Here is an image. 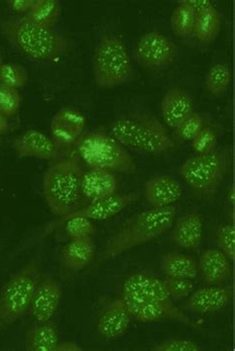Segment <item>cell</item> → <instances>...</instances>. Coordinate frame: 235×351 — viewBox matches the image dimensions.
<instances>
[{
	"instance_id": "obj_1",
	"label": "cell",
	"mask_w": 235,
	"mask_h": 351,
	"mask_svg": "<svg viewBox=\"0 0 235 351\" xmlns=\"http://www.w3.org/2000/svg\"><path fill=\"white\" fill-rule=\"evenodd\" d=\"M84 171L77 152L63 154L59 147L49 162L43 176V193L49 210L55 216L63 218L80 207Z\"/></svg>"
},
{
	"instance_id": "obj_2",
	"label": "cell",
	"mask_w": 235,
	"mask_h": 351,
	"mask_svg": "<svg viewBox=\"0 0 235 351\" xmlns=\"http://www.w3.org/2000/svg\"><path fill=\"white\" fill-rule=\"evenodd\" d=\"M0 30L13 48L34 62H57L68 51V41L64 36L54 29L38 25L26 16L3 20Z\"/></svg>"
},
{
	"instance_id": "obj_3",
	"label": "cell",
	"mask_w": 235,
	"mask_h": 351,
	"mask_svg": "<svg viewBox=\"0 0 235 351\" xmlns=\"http://www.w3.org/2000/svg\"><path fill=\"white\" fill-rule=\"evenodd\" d=\"M176 215L177 208L170 206L151 208L131 217L107 241L98 263H104L160 238L173 225Z\"/></svg>"
},
{
	"instance_id": "obj_4",
	"label": "cell",
	"mask_w": 235,
	"mask_h": 351,
	"mask_svg": "<svg viewBox=\"0 0 235 351\" xmlns=\"http://www.w3.org/2000/svg\"><path fill=\"white\" fill-rule=\"evenodd\" d=\"M111 131V136L123 147L150 156H166L176 147L164 125L150 114H125L114 121Z\"/></svg>"
},
{
	"instance_id": "obj_5",
	"label": "cell",
	"mask_w": 235,
	"mask_h": 351,
	"mask_svg": "<svg viewBox=\"0 0 235 351\" xmlns=\"http://www.w3.org/2000/svg\"><path fill=\"white\" fill-rule=\"evenodd\" d=\"M232 162L230 149H216L212 153L187 158L179 169V174L194 198L209 201L218 195Z\"/></svg>"
},
{
	"instance_id": "obj_6",
	"label": "cell",
	"mask_w": 235,
	"mask_h": 351,
	"mask_svg": "<svg viewBox=\"0 0 235 351\" xmlns=\"http://www.w3.org/2000/svg\"><path fill=\"white\" fill-rule=\"evenodd\" d=\"M80 162L89 169H100L114 173H134L137 167L131 154L116 138L104 132L84 134L76 144Z\"/></svg>"
},
{
	"instance_id": "obj_7",
	"label": "cell",
	"mask_w": 235,
	"mask_h": 351,
	"mask_svg": "<svg viewBox=\"0 0 235 351\" xmlns=\"http://www.w3.org/2000/svg\"><path fill=\"white\" fill-rule=\"evenodd\" d=\"M93 69L98 88H115L131 82L133 69L122 37L107 33L98 40L93 51Z\"/></svg>"
},
{
	"instance_id": "obj_8",
	"label": "cell",
	"mask_w": 235,
	"mask_h": 351,
	"mask_svg": "<svg viewBox=\"0 0 235 351\" xmlns=\"http://www.w3.org/2000/svg\"><path fill=\"white\" fill-rule=\"evenodd\" d=\"M40 278L38 259H32L13 274L0 289V332L19 321L30 308Z\"/></svg>"
},
{
	"instance_id": "obj_9",
	"label": "cell",
	"mask_w": 235,
	"mask_h": 351,
	"mask_svg": "<svg viewBox=\"0 0 235 351\" xmlns=\"http://www.w3.org/2000/svg\"><path fill=\"white\" fill-rule=\"evenodd\" d=\"M134 53L138 64L143 69L159 71L173 64L178 56V48L167 36L153 31L138 40Z\"/></svg>"
},
{
	"instance_id": "obj_10",
	"label": "cell",
	"mask_w": 235,
	"mask_h": 351,
	"mask_svg": "<svg viewBox=\"0 0 235 351\" xmlns=\"http://www.w3.org/2000/svg\"><path fill=\"white\" fill-rule=\"evenodd\" d=\"M120 297L131 313L132 319L141 323L175 321L194 326L192 319L177 307L174 302L167 303L123 292L120 293Z\"/></svg>"
},
{
	"instance_id": "obj_11",
	"label": "cell",
	"mask_w": 235,
	"mask_h": 351,
	"mask_svg": "<svg viewBox=\"0 0 235 351\" xmlns=\"http://www.w3.org/2000/svg\"><path fill=\"white\" fill-rule=\"evenodd\" d=\"M63 295L62 285L55 278L50 275L40 276L29 308L31 316L38 324L52 321L61 305Z\"/></svg>"
},
{
	"instance_id": "obj_12",
	"label": "cell",
	"mask_w": 235,
	"mask_h": 351,
	"mask_svg": "<svg viewBox=\"0 0 235 351\" xmlns=\"http://www.w3.org/2000/svg\"><path fill=\"white\" fill-rule=\"evenodd\" d=\"M139 198V193H118V192L109 197L89 202V204L84 208H78L73 213L56 221L55 223L62 225L65 221L74 217H82L91 221L107 220L120 214Z\"/></svg>"
},
{
	"instance_id": "obj_13",
	"label": "cell",
	"mask_w": 235,
	"mask_h": 351,
	"mask_svg": "<svg viewBox=\"0 0 235 351\" xmlns=\"http://www.w3.org/2000/svg\"><path fill=\"white\" fill-rule=\"evenodd\" d=\"M53 140L59 147L77 144L87 128V118L73 107L60 109L51 120Z\"/></svg>"
},
{
	"instance_id": "obj_14",
	"label": "cell",
	"mask_w": 235,
	"mask_h": 351,
	"mask_svg": "<svg viewBox=\"0 0 235 351\" xmlns=\"http://www.w3.org/2000/svg\"><path fill=\"white\" fill-rule=\"evenodd\" d=\"M131 319V313L120 296L107 303L100 311L96 322V330L105 341H114L126 334Z\"/></svg>"
},
{
	"instance_id": "obj_15",
	"label": "cell",
	"mask_w": 235,
	"mask_h": 351,
	"mask_svg": "<svg viewBox=\"0 0 235 351\" xmlns=\"http://www.w3.org/2000/svg\"><path fill=\"white\" fill-rule=\"evenodd\" d=\"M234 290L232 286H207L192 292L186 301L185 308L197 315L221 312L232 303Z\"/></svg>"
},
{
	"instance_id": "obj_16",
	"label": "cell",
	"mask_w": 235,
	"mask_h": 351,
	"mask_svg": "<svg viewBox=\"0 0 235 351\" xmlns=\"http://www.w3.org/2000/svg\"><path fill=\"white\" fill-rule=\"evenodd\" d=\"M143 193L152 208H165L176 204L182 198L183 189L173 176L160 174L145 182Z\"/></svg>"
},
{
	"instance_id": "obj_17",
	"label": "cell",
	"mask_w": 235,
	"mask_h": 351,
	"mask_svg": "<svg viewBox=\"0 0 235 351\" xmlns=\"http://www.w3.org/2000/svg\"><path fill=\"white\" fill-rule=\"evenodd\" d=\"M13 147L19 158H31L50 162L58 153L55 141L38 130L24 132L13 141Z\"/></svg>"
},
{
	"instance_id": "obj_18",
	"label": "cell",
	"mask_w": 235,
	"mask_h": 351,
	"mask_svg": "<svg viewBox=\"0 0 235 351\" xmlns=\"http://www.w3.org/2000/svg\"><path fill=\"white\" fill-rule=\"evenodd\" d=\"M198 269L205 285L223 286L232 278V263L219 249H209L201 252Z\"/></svg>"
},
{
	"instance_id": "obj_19",
	"label": "cell",
	"mask_w": 235,
	"mask_h": 351,
	"mask_svg": "<svg viewBox=\"0 0 235 351\" xmlns=\"http://www.w3.org/2000/svg\"><path fill=\"white\" fill-rule=\"evenodd\" d=\"M118 176L113 171L89 169L82 174L80 193L87 202L109 197L118 193Z\"/></svg>"
},
{
	"instance_id": "obj_20",
	"label": "cell",
	"mask_w": 235,
	"mask_h": 351,
	"mask_svg": "<svg viewBox=\"0 0 235 351\" xmlns=\"http://www.w3.org/2000/svg\"><path fill=\"white\" fill-rule=\"evenodd\" d=\"M192 112H194V100L185 89L172 87L166 91L161 101V113L169 128L176 129Z\"/></svg>"
},
{
	"instance_id": "obj_21",
	"label": "cell",
	"mask_w": 235,
	"mask_h": 351,
	"mask_svg": "<svg viewBox=\"0 0 235 351\" xmlns=\"http://www.w3.org/2000/svg\"><path fill=\"white\" fill-rule=\"evenodd\" d=\"M122 292L167 303L174 302L170 298L162 279L145 271L129 275L123 282Z\"/></svg>"
},
{
	"instance_id": "obj_22",
	"label": "cell",
	"mask_w": 235,
	"mask_h": 351,
	"mask_svg": "<svg viewBox=\"0 0 235 351\" xmlns=\"http://www.w3.org/2000/svg\"><path fill=\"white\" fill-rule=\"evenodd\" d=\"M203 239V220L197 212L180 217L175 223L172 240L180 249L196 252Z\"/></svg>"
},
{
	"instance_id": "obj_23",
	"label": "cell",
	"mask_w": 235,
	"mask_h": 351,
	"mask_svg": "<svg viewBox=\"0 0 235 351\" xmlns=\"http://www.w3.org/2000/svg\"><path fill=\"white\" fill-rule=\"evenodd\" d=\"M96 257V243L93 238L71 240L63 247L61 258L65 267L71 271L86 269Z\"/></svg>"
},
{
	"instance_id": "obj_24",
	"label": "cell",
	"mask_w": 235,
	"mask_h": 351,
	"mask_svg": "<svg viewBox=\"0 0 235 351\" xmlns=\"http://www.w3.org/2000/svg\"><path fill=\"white\" fill-rule=\"evenodd\" d=\"M160 268L166 277L172 278L194 280L199 274L198 261L191 256L177 252L163 254Z\"/></svg>"
},
{
	"instance_id": "obj_25",
	"label": "cell",
	"mask_w": 235,
	"mask_h": 351,
	"mask_svg": "<svg viewBox=\"0 0 235 351\" xmlns=\"http://www.w3.org/2000/svg\"><path fill=\"white\" fill-rule=\"evenodd\" d=\"M59 335L54 322L38 324L26 332L24 348L27 351H55Z\"/></svg>"
},
{
	"instance_id": "obj_26",
	"label": "cell",
	"mask_w": 235,
	"mask_h": 351,
	"mask_svg": "<svg viewBox=\"0 0 235 351\" xmlns=\"http://www.w3.org/2000/svg\"><path fill=\"white\" fill-rule=\"evenodd\" d=\"M223 26V18L216 8L197 15L194 36L199 43L210 45L216 41Z\"/></svg>"
},
{
	"instance_id": "obj_27",
	"label": "cell",
	"mask_w": 235,
	"mask_h": 351,
	"mask_svg": "<svg viewBox=\"0 0 235 351\" xmlns=\"http://www.w3.org/2000/svg\"><path fill=\"white\" fill-rule=\"evenodd\" d=\"M61 12L59 0H36L34 8L26 17L38 25L54 29L59 22Z\"/></svg>"
},
{
	"instance_id": "obj_28",
	"label": "cell",
	"mask_w": 235,
	"mask_h": 351,
	"mask_svg": "<svg viewBox=\"0 0 235 351\" xmlns=\"http://www.w3.org/2000/svg\"><path fill=\"white\" fill-rule=\"evenodd\" d=\"M232 80V71L225 62H219L210 69L205 77V89L210 95L221 97L227 93Z\"/></svg>"
},
{
	"instance_id": "obj_29",
	"label": "cell",
	"mask_w": 235,
	"mask_h": 351,
	"mask_svg": "<svg viewBox=\"0 0 235 351\" xmlns=\"http://www.w3.org/2000/svg\"><path fill=\"white\" fill-rule=\"evenodd\" d=\"M197 14L187 4L179 1L171 16V27L175 35L182 39L194 36Z\"/></svg>"
},
{
	"instance_id": "obj_30",
	"label": "cell",
	"mask_w": 235,
	"mask_h": 351,
	"mask_svg": "<svg viewBox=\"0 0 235 351\" xmlns=\"http://www.w3.org/2000/svg\"><path fill=\"white\" fill-rule=\"evenodd\" d=\"M28 78L26 69L17 62H3L0 69V84L16 90L26 86Z\"/></svg>"
},
{
	"instance_id": "obj_31",
	"label": "cell",
	"mask_w": 235,
	"mask_h": 351,
	"mask_svg": "<svg viewBox=\"0 0 235 351\" xmlns=\"http://www.w3.org/2000/svg\"><path fill=\"white\" fill-rule=\"evenodd\" d=\"M214 241L216 247L230 258L232 263L235 259V228L234 223H221L214 232Z\"/></svg>"
},
{
	"instance_id": "obj_32",
	"label": "cell",
	"mask_w": 235,
	"mask_h": 351,
	"mask_svg": "<svg viewBox=\"0 0 235 351\" xmlns=\"http://www.w3.org/2000/svg\"><path fill=\"white\" fill-rule=\"evenodd\" d=\"M65 232L70 240L93 238L96 227L93 221L82 217H74L65 221Z\"/></svg>"
},
{
	"instance_id": "obj_33",
	"label": "cell",
	"mask_w": 235,
	"mask_h": 351,
	"mask_svg": "<svg viewBox=\"0 0 235 351\" xmlns=\"http://www.w3.org/2000/svg\"><path fill=\"white\" fill-rule=\"evenodd\" d=\"M205 127V120L203 116L194 111L180 123L175 131L177 137L185 142H191Z\"/></svg>"
},
{
	"instance_id": "obj_34",
	"label": "cell",
	"mask_w": 235,
	"mask_h": 351,
	"mask_svg": "<svg viewBox=\"0 0 235 351\" xmlns=\"http://www.w3.org/2000/svg\"><path fill=\"white\" fill-rule=\"evenodd\" d=\"M21 106V95L16 89L0 84V113L8 118L16 115Z\"/></svg>"
},
{
	"instance_id": "obj_35",
	"label": "cell",
	"mask_w": 235,
	"mask_h": 351,
	"mask_svg": "<svg viewBox=\"0 0 235 351\" xmlns=\"http://www.w3.org/2000/svg\"><path fill=\"white\" fill-rule=\"evenodd\" d=\"M170 298L173 301H181L188 298L194 292V285L189 279L172 278L162 279Z\"/></svg>"
},
{
	"instance_id": "obj_36",
	"label": "cell",
	"mask_w": 235,
	"mask_h": 351,
	"mask_svg": "<svg viewBox=\"0 0 235 351\" xmlns=\"http://www.w3.org/2000/svg\"><path fill=\"white\" fill-rule=\"evenodd\" d=\"M192 149L197 154L212 153L218 149V137L216 131L205 126L200 133L191 141Z\"/></svg>"
},
{
	"instance_id": "obj_37",
	"label": "cell",
	"mask_w": 235,
	"mask_h": 351,
	"mask_svg": "<svg viewBox=\"0 0 235 351\" xmlns=\"http://www.w3.org/2000/svg\"><path fill=\"white\" fill-rule=\"evenodd\" d=\"M153 351H200L201 348L198 343L190 339H168L163 343L156 344L152 348Z\"/></svg>"
},
{
	"instance_id": "obj_38",
	"label": "cell",
	"mask_w": 235,
	"mask_h": 351,
	"mask_svg": "<svg viewBox=\"0 0 235 351\" xmlns=\"http://www.w3.org/2000/svg\"><path fill=\"white\" fill-rule=\"evenodd\" d=\"M36 0H8L6 1L8 8L14 13L15 16H26L33 8Z\"/></svg>"
},
{
	"instance_id": "obj_39",
	"label": "cell",
	"mask_w": 235,
	"mask_h": 351,
	"mask_svg": "<svg viewBox=\"0 0 235 351\" xmlns=\"http://www.w3.org/2000/svg\"><path fill=\"white\" fill-rule=\"evenodd\" d=\"M183 2L187 4L197 15L214 8V4L210 0H183Z\"/></svg>"
},
{
	"instance_id": "obj_40",
	"label": "cell",
	"mask_w": 235,
	"mask_h": 351,
	"mask_svg": "<svg viewBox=\"0 0 235 351\" xmlns=\"http://www.w3.org/2000/svg\"><path fill=\"white\" fill-rule=\"evenodd\" d=\"M82 346H78V343H73V341H64V343H58L56 346L55 351H82Z\"/></svg>"
},
{
	"instance_id": "obj_41",
	"label": "cell",
	"mask_w": 235,
	"mask_h": 351,
	"mask_svg": "<svg viewBox=\"0 0 235 351\" xmlns=\"http://www.w3.org/2000/svg\"><path fill=\"white\" fill-rule=\"evenodd\" d=\"M9 118L0 113V136L5 135L9 131Z\"/></svg>"
},
{
	"instance_id": "obj_42",
	"label": "cell",
	"mask_w": 235,
	"mask_h": 351,
	"mask_svg": "<svg viewBox=\"0 0 235 351\" xmlns=\"http://www.w3.org/2000/svg\"><path fill=\"white\" fill-rule=\"evenodd\" d=\"M227 199L228 203H230V206H232V210H234L235 205V191H234V185L230 184L228 185L227 189Z\"/></svg>"
},
{
	"instance_id": "obj_43",
	"label": "cell",
	"mask_w": 235,
	"mask_h": 351,
	"mask_svg": "<svg viewBox=\"0 0 235 351\" xmlns=\"http://www.w3.org/2000/svg\"><path fill=\"white\" fill-rule=\"evenodd\" d=\"M2 64H3V59H2V53L0 51V69H1Z\"/></svg>"
},
{
	"instance_id": "obj_44",
	"label": "cell",
	"mask_w": 235,
	"mask_h": 351,
	"mask_svg": "<svg viewBox=\"0 0 235 351\" xmlns=\"http://www.w3.org/2000/svg\"><path fill=\"white\" fill-rule=\"evenodd\" d=\"M0 252H1V247H0Z\"/></svg>"
}]
</instances>
